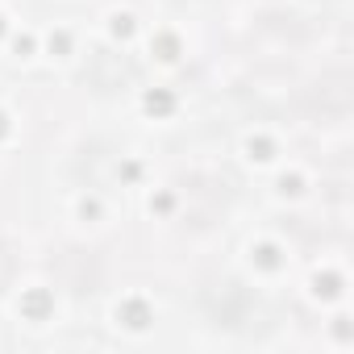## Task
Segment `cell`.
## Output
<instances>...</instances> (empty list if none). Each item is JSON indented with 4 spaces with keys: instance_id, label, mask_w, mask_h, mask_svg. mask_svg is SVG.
<instances>
[{
    "instance_id": "1",
    "label": "cell",
    "mask_w": 354,
    "mask_h": 354,
    "mask_svg": "<svg viewBox=\"0 0 354 354\" xmlns=\"http://www.w3.org/2000/svg\"><path fill=\"white\" fill-rule=\"evenodd\" d=\"M209 308H213L217 321H225V325H242V317H246V308H250V296H246L238 283H221V288L209 292Z\"/></svg>"
},
{
    "instance_id": "2",
    "label": "cell",
    "mask_w": 354,
    "mask_h": 354,
    "mask_svg": "<svg viewBox=\"0 0 354 354\" xmlns=\"http://www.w3.org/2000/svg\"><path fill=\"white\" fill-rule=\"evenodd\" d=\"M9 271H13V259L5 254V246H0V283H5V279H9Z\"/></svg>"
}]
</instances>
